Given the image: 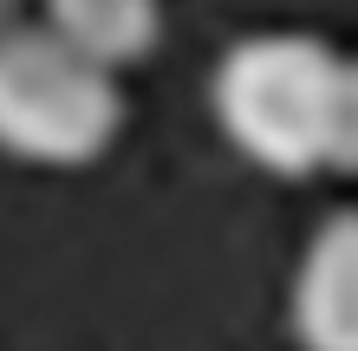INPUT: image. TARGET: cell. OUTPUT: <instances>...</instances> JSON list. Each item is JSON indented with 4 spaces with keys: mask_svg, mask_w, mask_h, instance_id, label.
<instances>
[{
    "mask_svg": "<svg viewBox=\"0 0 358 351\" xmlns=\"http://www.w3.org/2000/svg\"><path fill=\"white\" fill-rule=\"evenodd\" d=\"M222 137L280 182L358 163V72L320 33H241L208 72Z\"/></svg>",
    "mask_w": 358,
    "mask_h": 351,
    "instance_id": "cell-1",
    "label": "cell"
},
{
    "mask_svg": "<svg viewBox=\"0 0 358 351\" xmlns=\"http://www.w3.org/2000/svg\"><path fill=\"white\" fill-rule=\"evenodd\" d=\"M287 332L300 351H358V221L345 209H332L300 247Z\"/></svg>",
    "mask_w": 358,
    "mask_h": 351,
    "instance_id": "cell-3",
    "label": "cell"
},
{
    "mask_svg": "<svg viewBox=\"0 0 358 351\" xmlns=\"http://www.w3.org/2000/svg\"><path fill=\"white\" fill-rule=\"evenodd\" d=\"M39 27L117 72L163 39V0H39Z\"/></svg>",
    "mask_w": 358,
    "mask_h": 351,
    "instance_id": "cell-4",
    "label": "cell"
},
{
    "mask_svg": "<svg viewBox=\"0 0 358 351\" xmlns=\"http://www.w3.org/2000/svg\"><path fill=\"white\" fill-rule=\"evenodd\" d=\"M124 130L117 72L46 27L0 33V156L33 170H85Z\"/></svg>",
    "mask_w": 358,
    "mask_h": 351,
    "instance_id": "cell-2",
    "label": "cell"
},
{
    "mask_svg": "<svg viewBox=\"0 0 358 351\" xmlns=\"http://www.w3.org/2000/svg\"><path fill=\"white\" fill-rule=\"evenodd\" d=\"M13 27V0H0V33H7Z\"/></svg>",
    "mask_w": 358,
    "mask_h": 351,
    "instance_id": "cell-5",
    "label": "cell"
}]
</instances>
